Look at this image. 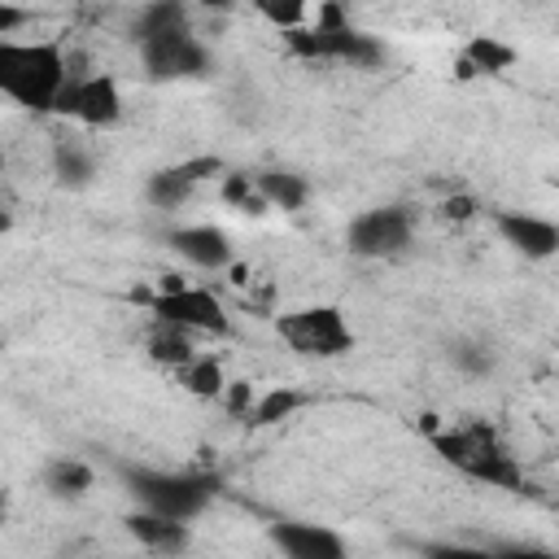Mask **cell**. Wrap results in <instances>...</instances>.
Wrapping results in <instances>:
<instances>
[{
    "instance_id": "obj_1",
    "label": "cell",
    "mask_w": 559,
    "mask_h": 559,
    "mask_svg": "<svg viewBox=\"0 0 559 559\" xmlns=\"http://www.w3.org/2000/svg\"><path fill=\"white\" fill-rule=\"evenodd\" d=\"M70 79L66 48L57 39H9L0 35V96L26 114H52Z\"/></svg>"
},
{
    "instance_id": "obj_2",
    "label": "cell",
    "mask_w": 559,
    "mask_h": 559,
    "mask_svg": "<svg viewBox=\"0 0 559 559\" xmlns=\"http://www.w3.org/2000/svg\"><path fill=\"white\" fill-rule=\"evenodd\" d=\"M432 450L463 476L485 480L493 489H524V472L515 463V454L507 450V441L498 437L493 424L472 419V424H454L432 432Z\"/></svg>"
},
{
    "instance_id": "obj_3",
    "label": "cell",
    "mask_w": 559,
    "mask_h": 559,
    "mask_svg": "<svg viewBox=\"0 0 559 559\" xmlns=\"http://www.w3.org/2000/svg\"><path fill=\"white\" fill-rule=\"evenodd\" d=\"M127 493L166 520L192 524L214 498H218V476L210 472H162V467H122Z\"/></svg>"
},
{
    "instance_id": "obj_4",
    "label": "cell",
    "mask_w": 559,
    "mask_h": 559,
    "mask_svg": "<svg viewBox=\"0 0 559 559\" xmlns=\"http://www.w3.org/2000/svg\"><path fill=\"white\" fill-rule=\"evenodd\" d=\"M275 336L301 358H345L354 349V328L341 306H297L275 319Z\"/></svg>"
},
{
    "instance_id": "obj_5",
    "label": "cell",
    "mask_w": 559,
    "mask_h": 559,
    "mask_svg": "<svg viewBox=\"0 0 559 559\" xmlns=\"http://www.w3.org/2000/svg\"><path fill=\"white\" fill-rule=\"evenodd\" d=\"M288 48L306 61H349V66H376L384 57V48L367 31H354L349 22H341L336 9H328L323 22L314 26H293Z\"/></svg>"
},
{
    "instance_id": "obj_6",
    "label": "cell",
    "mask_w": 559,
    "mask_h": 559,
    "mask_svg": "<svg viewBox=\"0 0 559 559\" xmlns=\"http://www.w3.org/2000/svg\"><path fill=\"white\" fill-rule=\"evenodd\" d=\"M148 310H153V319L175 323V328H183V332H192V336H197V332H205V336H227V332H231L227 306H223L210 288L183 284V280H175V275L162 280V288L148 297Z\"/></svg>"
},
{
    "instance_id": "obj_7",
    "label": "cell",
    "mask_w": 559,
    "mask_h": 559,
    "mask_svg": "<svg viewBox=\"0 0 559 559\" xmlns=\"http://www.w3.org/2000/svg\"><path fill=\"white\" fill-rule=\"evenodd\" d=\"M140 61H144V74L153 83H179V79H201L210 74L214 57L210 48L192 35V26H179V31H166V35H153V39H140Z\"/></svg>"
},
{
    "instance_id": "obj_8",
    "label": "cell",
    "mask_w": 559,
    "mask_h": 559,
    "mask_svg": "<svg viewBox=\"0 0 559 559\" xmlns=\"http://www.w3.org/2000/svg\"><path fill=\"white\" fill-rule=\"evenodd\" d=\"M415 240V214L406 205H371L349 218L345 245L358 258H397Z\"/></svg>"
},
{
    "instance_id": "obj_9",
    "label": "cell",
    "mask_w": 559,
    "mask_h": 559,
    "mask_svg": "<svg viewBox=\"0 0 559 559\" xmlns=\"http://www.w3.org/2000/svg\"><path fill=\"white\" fill-rule=\"evenodd\" d=\"M52 114L74 118L83 127H114L122 118V92H118V83L109 74H74L70 70Z\"/></svg>"
},
{
    "instance_id": "obj_10",
    "label": "cell",
    "mask_w": 559,
    "mask_h": 559,
    "mask_svg": "<svg viewBox=\"0 0 559 559\" xmlns=\"http://www.w3.org/2000/svg\"><path fill=\"white\" fill-rule=\"evenodd\" d=\"M493 227L515 253H524L533 262H546L559 253V223L555 218H542L528 210H493Z\"/></svg>"
},
{
    "instance_id": "obj_11",
    "label": "cell",
    "mask_w": 559,
    "mask_h": 559,
    "mask_svg": "<svg viewBox=\"0 0 559 559\" xmlns=\"http://www.w3.org/2000/svg\"><path fill=\"white\" fill-rule=\"evenodd\" d=\"M271 546L288 559H345V537L332 533L328 524H301V520H284L266 528Z\"/></svg>"
},
{
    "instance_id": "obj_12",
    "label": "cell",
    "mask_w": 559,
    "mask_h": 559,
    "mask_svg": "<svg viewBox=\"0 0 559 559\" xmlns=\"http://www.w3.org/2000/svg\"><path fill=\"white\" fill-rule=\"evenodd\" d=\"M214 170H223L218 157H192V162H179V166H162V170H153V175L144 179V197H148L157 210H179V205L197 192V183H201L205 175H214Z\"/></svg>"
},
{
    "instance_id": "obj_13",
    "label": "cell",
    "mask_w": 559,
    "mask_h": 559,
    "mask_svg": "<svg viewBox=\"0 0 559 559\" xmlns=\"http://www.w3.org/2000/svg\"><path fill=\"white\" fill-rule=\"evenodd\" d=\"M166 245H170L183 262H192V266H201V271H223V266H231V236H227L223 227H214V223L175 227V231L166 236Z\"/></svg>"
},
{
    "instance_id": "obj_14",
    "label": "cell",
    "mask_w": 559,
    "mask_h": 559,
    "mask_svg": "<svg viewBox=\"0 0 559 559\" xmlns=\"http://www.w3.org/2000/svg\"><path fill=\"white\" fill-rule=\"evenodd\" d=\"M127 533L140 542V546H148V550H162V555H175V550H183L188 546V524L183 520H166V515H157V511H131L127 520Z\"/></svg>"
},
{
    "instance_id": "obj_15",
    "label": "cell",
    "mask_w": 559,
    "mask_h": 559,
    "mask_svg": "<svg viewBox=\"0 0 559 559\" xmlns=\"http://www.w3.org/2000/svg\"><path fill=\"white\" fill-rule=\"evenodd\" d=\"M52 175L61 188H87L96 179V153L83 140H57L52 144Z\"/></svg>"
},
{
    "instance_id": "obj_16",
    "label": "cell",
    "mask_w": 559,
    "mask_h": 559,
    "mask_svg": "<svg viewBox=\"0 0 559 559\" xmlns=\"http://www.w3.org/2000/svg\"><path fill=\"white\" fill-rule=\"evenodd\" d=\"M253 188L262 192L266 205H280V210H301L310 201V183L297 170H258Z\"/></svg>"
},
{
    "instance_id": "obj_17",
    "label": "cell",
    "mask_w": 559,
    "mask_h": 559,
    "mask_svg": "<svg viewBox=\"0 0 559 559\" xmlns=\"http://www.w3.org/2000/svg\"><path fill=\"white\" fill-rule=\"evenodd\" d=\"M175 380H179L192 397H223V389H227L223 362H218L214 354H192L188 362L175 367Z\"/></svg>"
},
{
    "instance_id": "obj_18",
    "label": "cell",
    "mask_w": 559,
    "mask_h": 559,
    "mask_svg": "<svg viewBox=\"0 0 559 559\" xmlns=\"http://www.w3.org/2000/svg\"><path fill=\"white\" fill-rule=\"evenodd\" d=\"M92 480H96V472L74 454H61V459H52L44 467V489L52 498H83L92 489Z\"/></svg>"
},
{
    "instance_id": "obj_19",
    "label": "cell",
    "mask_w": 559,
    "mask_h": 559,
    "mask_svg": "<svg viewBox=\"0 0 559 559\" xmlns=\"http://www.w3.org/2000/svg\"><path fill=\"white\" fill-rule=\"evenodd\" d=\"M179 26H192L183 0H148L131 22V39L140 44V39H153V35H166V31H179Z\"/></svg>"
},
{
    "instance_id": "obj_20",
    "label": "cell",
    "mask_w": 559,
    "mask_h": 559,
    "mask_svg": "<svg viewBox=\"0 0 559 559\" xmlns=\"http://www.w3.org/2000/svg\"><path fill=\"white\" fill-rule=\"evenodd\" d=\"M197 354V345H192V332H183V328H175V323H162V319H153V328H148V358L153 362H162V367H179V362H188Z\"/></svg>"
},
{
    "instance_id": "obj_21",
    "label": "cell",
    "mask_w": 559,
    "mask_h": 559,
    "mask_svg": "<svg viewBox=\"0 0 559 559\" xmlns=\"http://www.w3.org/2000/svg\"><path fill=\"white\" fill-rule=\"evenodd\" d=\"M515 61V52L507 48V44H498L493 35H476L472 44H467V52H463V66L467 70H480V74H498V70H507Z\"/></svg>"
},
{
    "instance_id": "obj_22",
    "label": "cell",
    "mask_w": 559,
    "mask_h": 559,
    "mask_svg": "<svg viewBox=\"0 0 559 559\" xmlns=\"http://www.w3.org/2000/svg\"><path fill=\"white\" fill-rule=\"evenodd\" d=\"M297 406H301V393H293V389H271V393H262V397L249 406V424H280V419H288Z\"/></svg>"
},
{
    "instance_id": "obj_23",
    "label": "cell",
    "mask_w": 559,
    "mask_h": 559,
    "mask_svg": "<svg viewBox=\"0 0 559 559\" xmlns=\"http://www.w3.org/2000/svg\"><path fill=\"white\" fill-rule=\"evenodd\" d=\"M450 362H454L459 371H467V376H489V371H493V349H489L485 341L459 336V341L450 345Z\"/></svg>"
},
{
    "instance_id": "obj_24",
    "label": "cell",
    "mask_w": 559,
    "mask_h": 559,
    "mask_svg": "<svg viewBox=\"0 0 559 559\" xmlns=\"http://www.w3.org/2000/svg\"><path fill=\"white\" fill-rule=\"evenodd\" d=\"M249 4H253V13H262L280 31L306 26V17H310V0H249Z\"/></svg>"
},
{
    "instance_id": "obj_25",
    "label": "cell",
    "mask_w": 559,
    "mask_h": 559,
    "mask_svg": "<svg viewBox=\"0 0 559 559\" xmlns=\"http://www.w3.org/2000/svg\"><path fill=\"white\" fill-rule=\"evenodd\" d=\"M223 197H227L231 205H240V210H249V214H262V210H266V201H262V192L253 188V179H249L245 170H231V175L223 179Z\"/></svg>"
},
{
    "instance_id": "obj_26",
    "label": "cell",
    "mask_w": 559,
    "mask_h": 559,
    "mask_svg": "<svg viewBox=\"0 0 559 559\" xmlns=\"http://www.w3.org/2000/svg\"><path fill=\"white\" fill-rule=\"evenodd\" d=\"M26 9H17V4H9V0H0V35H13L17 26H26Z\"/></svg>"
},
{
    "instance_id": "obj_27",
    "label": "cell",
    "mask_w": 559,
    "mask_h": 559,
    "mask_svg": "<svg viewBox=\"0 0 559 559\" xmlns=\"http://www.w3.org/2000/svg\"><path fill=\"white\" fill-rule=\"evenodd\" d=\"M472 214V201L459 197V201H445V218H467Z\"/></svg>"
},
{
    "instance_id": "obj_28",
    "label": "cell",
    "mask_w": 559,
    "mask_h": 559,
    "mask_svg": "<svg viewBox=\"0 0 559 559\" xmlns=\"http://www.w3.org/2000/svg\"><path fill=\"white\" fill-rule=\"evenodd\" d=\"M9 520V489H0V524Z\"/></svg>"
},
{
    "instance_id": "obj_29",
    "label": "cell",
    "mask_w": 559,
    "mask_h": 559,
    "mask_svg": "<svg viewBox=\"0 0 559 559\" xmlns=\"http://www.w3.org/2000/svg\"><path fill=\"white\" fill-rule=\"evenodd\" d=\"M197 4H205V9H231L236 0H197Z\"/></svg>"
},
{
    "instance_id": "obj_30",
    "label": "cell",
    "mask_w": 559,
    "mask_h": 559,
    "mask_svg": "<svg viewBox=\"0 0 559 559\" xmlns=\"http://www.w3.org/2000/svg\"><path fill=\"white\" fill-rule=\"evenodd\" d=\"M0 231H9V214L4 210H0Z\"/></svg>"
}]
</instances>
